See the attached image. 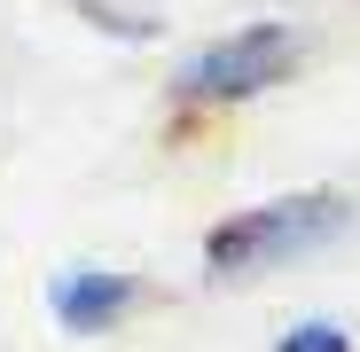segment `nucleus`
<instances>
[{"mask_svg":"<svg viewBox=\"0 0 360 352\" xmlns=\"http://www.w3.org/2000/svg\"><path fill=\"white\" fill-rule=\"evenodd\" d=\"M352 219H360V204L345 188H290V196L243 204V211L204 227V274L212 282H251V274L297 266V259L329 251Z\"/></svg>","mask_w":360,"mask_h":352,"instance_id":"nucleus-1","label":"nucleus"},{"mask_svg":"<svg viewBox=\"0 0 360 352\" xmlns=\"http://www.w3.org/2000/svg\"><path fill=\"white\" fill-rule=\"evenodd\" d=\"M297 55H306V39H297V24H282V16L235 24V32L188 47V55L172 63V102H180V110H235V102H259V94H274V86L297 71Z\"/></svg>","mask_w":360,"mask_h":352,"instance_id":"nucleus-2","label":"nucleus"},{"mask_svg":"<svg viewBox=\"0 0 360 352\" xmlns=\"http://www.w3.org/2000/svg\"><path fill=\"white\" fill-rule=\"evenodd\" d=\"M134 306H141V282L117 274V266H63L47 282V313H55V329H71V337H102Z\"/></svg>","mask_w":360,"mask_h":352,"instance_id":"nucleus-3","label":"nucleus"},{"mask_svg":"<svg viewBox=\"0 0 360 352\" xmlns=\"http://www.w3.org/2000/svg\"><path fill=\"white\" fill-rule=\"evenodd\" d=\"M274 352H360V337L345 321H329V313H306V321H290L274 337Z\"/></svg>","mask_w":360,"mask_h":352,"instance_id":"nucleus-4","label":"nucleus"},{"mask_svg":"<svg viewBox=\"0 0 360 352\" xmlns=\"http://www.w3.org/2000/svg\"><path fill=\"white\" fill-rule=\"evenodd\" d=\"M79 16H86L94 32H110V39H157V16H141V8H110V0H79Z\"/></svg>","mask_w":360,"mask_h":352,"instance_id":"nucleus-5","label":"nucleus"}]
</instances>
